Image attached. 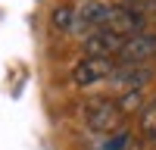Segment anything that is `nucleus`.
Returning a JSON list of instances; mask_svg holds the SVG:
<instances>
[{"mask_svg":"<svg viewBox=\"0 0 156 150\" xmlns=\"http://www.w3.org/2000/svg\"><path fill=\"white\" fill-rule=\"evenodd\" d=\"M112 72H115V62L109 56H84L72 66V84L90 88L103 78H112Z\"/></svg>","mask_w":156,"mask_h":150,"instance_id":"nucleus-1","label":"nucleus"},{"mask_svg":"<svg viewBox=\"0 0 156 150\" xmlns=\"http://www.w3.org/2000/svg\"><path fill=\"white\" fill-rule=\"evenodd\" d=\"M106 28H112L115 34H122V38H134V34H144L147 16L140 9H134V6H128V3H112Z\"/></svg>","mask_w":156,"mask_h":150,"instance_id":"nucleus-2","label":"nucleus"},{"mask_svg":"<svg viewBox=\"0 0 156 150\" xmlns=\"http://www.w3.org/2000/svg\"><path fill=\"white\" fill-rule=\"evenodd\" d=\"M122 116L125 112L115 100H87V106H84V122L94 131H112L122 122Z\"/></svg>","mask_w":156,"mask_h":150,"instance_id":"nucleus-3","label":"nucleus"},{"mask_svg":"<svg viewBox=\"0 0 156 150\" xmlns=\"http://www.w3.org/2000/svg\"><path fill=\"white\" fill-rule=\"evenodd\" d=\"M125 41H128V38L115 34L112 28H97V31L84 34L81 47H84V56H109V59H112V56H119V53H122Z\"/></svg>","mask_w":156,"mask_h":150,"instance_id":"nucleus-4","label":"nucleus"},{"mask_svg":"<svg viewBox=\"0 0 156 150\" xmlns=\"http://www.w3.org/2000/svg\"><path fill=\"white\" fill-rule=\"evenodd\" d=\"M109 12H112V3H103V0H84V3L75 9V16H78V31L90 34V31H97V28H106Z\"/></svg>","mask_w":156,"mask_h":150,"instance_id":"nucleus-5","label":"nucleus"},{"mask_svg":"<svg viewBox=\"0 0 156 150\" xmlns=\"http://www.w3.org/2000/svg\"><path fill=\"white\" fill-rule=\"evenodd\" d=\"M150 56H156V34H150V31L128 38L125 47H122V53H119V59L125 62V66H140V62L150 59Z\"/></svg>","mask_w":156,"mask_h":150,"instance_id":"nucleus-6","label":"nucleus"},{"mask_svg":"<svg viewBox=\"0 0 156 150\" xmlns=\"http://www.w3.org/2000/svg\"><path fill=\"white\" fill-rule=\"evenodd\" d=\"M150 75H153L150 66H125L122 72H112V81L119 88H125V91H140L150 81Z\"/></svg>","mask_w":156,"mask_h":150,"instance_id":"nucleus-7","label":"nucleus"},{"mask_svg":"<svg viewBox=\"0 0 156 150\" xmlns=\"http://www.w3.org/2000/svg\"><path fill=\"white\" fill-rule=\"evenodd\" d=\"M50 22H53V28L69 34V31H78V16L72 6H56L53 12H50Z\"/></svg>","mask_w":156,"mask_h":150,"instance_id":"nucleus-8","label":"nucleus"},{"mask_svg":"<svg viewBox=\"0 0 156 150\" xmlns=\"http://www.w3.org/2000/svg\"><path fill=\"white\" fill-rule=\"evenodd\" d=\"M140 131H144V138L156 141V100H150V103L144 106V116H140Z\"/></svg>","mask_w":156,"mask_h":150,"instance_id":"nucleus-9","label":"nucleus"},{"mask_svg":"<svg viewBox=\"0 0 156 150\" xmlns=\"http://www.w3.org/2000/svg\"><path fill=\"white\" fill-rule=\"evenodd\" d=\"M122 112H128V109H131V106H140V91H125L122 94Z\"/></svg>","mask_w":156,"mask_h":150,"instance_id":"nucleus-10","label":"nucleus"}]
</instances>
